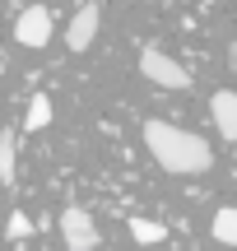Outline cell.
Listing matches in <instances>:
<instances>
[{
    "label": "cell",
    "instance_id": "2",
    "mask_svg": "<svg viewBox=\"0 0 237 251\" xmlns=\"http://www.w3.org/2000/svg\"><path fill=\"white\" fill-rule=\"evenodd\" d=\"M140 75H144L149 84H158V89H191V70H186L177 56L158 51V47H144V51H140Z\"/></svg>",
    "mask_w": 237,
    "mask_h": 251
},
{
    "label": "cell",
    "instance_id": "11",
    "mask_svg": "<svg viewBox=\"0 0 237 251\" xmlns=\"http://www.w3.org/2000/svg\"><path fill=\"white\" fill-rule=\"evenodd\" d=\"M28 233H33V224H28V214H24V209H14V214H9V224H5V237H9V242H24Z\"/></svg>",
    "mask_w": 237,
    "mask_h": 251
},
{
    "label": "cell",
    "instance_id": "8",
    "mask_svg": "<svg viewBox=\"0 0 237 251\" xmlns=\"http://www.w3.org/2000/svg\"><path fill=\"white\" fill-rule=\"evenodd\" d=\"M24 126H28V130H47V126H51V98H47V93H33Z\"/></svg>",
    "mask_w": 237,
    "mask_h": 251
},
{
    "label": "cell",
    "instance_id": "7",
    "mask_svg": "<svg viewBox=\"0 0 237 251\" xmlns=\"http://www.w3.org/2000/svg\"><path fill=\"white\" fill-rule=\"evenodd\" d=\"M210 233H214V242H223V247H237V209H233V205L214 214Z\"/></svg>",
    "mask_w": 237,
    "mask_h": 251
},
{
    "label": "cell",
    "instance_id": "9",
    "mask_svg": "<svg viewBox=\"0 0 237 251\" xmlns=\"http://www.w3.org/2000/svg\"><path fill=\"white\" fill-rule=\"evenodd\" d=\"M14 172H19V158H14V130L0 135V181L14 186Z\"/></svg>",
    "mask_w": 237,
    "mask_h": 251
},
{
    "label": "cell",
    "instance_id": "1",
    "mask_svg": "<svg viewBox=\"0 0 237 251\" xmlns=\"http://www.w3.org/2000/svg\"><path fill=\"white\" fill-rule=\"evenodd\" d=\"M144 144H149L158 168L177 172V177L210 172V163H214V149L205 144V135L182 130V126H172V121H144Z\"/></svg>",
    "mask_w": 237,
    "mask_h": 251
},
{
    "label": "cell",
    "instance_id": "10",
    "mask_svg": "<svg viewBox=\"0 0 237 251\" xmlns=\"http://www.w3.org/2000/svg\"><path fill=\"white\" fill-rule=\"evenodd\" d=\"M130 237H135V242H163L167 228L154 224V219H130Z\"/></svg>",
    "mask_w": 237,
    "mask_h": 251
},
{
    "label": "cell",
    "instance_id": "6",
    "mask_svg": "<svg viewBox=\"0 0 237 251\" xmlns=\"http://www.w3.org/2000/svg\"><path fill=\"white\" fill-rule=\"evenodd\" d=\"M210 117H214V130L223 140H237V89H219L210 98Z\"/></svg>",
    "mask_w": 237,
    "mask_h": 251
},
{
    "label": "cell",
    "instance_id": "5",
    "mask_svg": "<svg viewBox=\"0 0 237 251\" xmlns=\"http://www.w3.org/2000/svg\"><path fill=\"white\" fill-rule=\"evenodd\" d=\"M98 28H102V9L98 5H79L74 19L65 24V47H70V51H89L93 37H98Z\"/></svg>",
    "mask_w": 237,
    "mask_h": 251
},
{
    "label": "cell",
    "instance_id": "3",
    "mask_svg": "<svg viewBox=\"0 0 237 251\" xmlns=\"http://www.w3.org/2000/svg\"><path fill=\"white\" fill-rule=\"evenodd\" d=\"M14 42L28 47V51H42L51 42V9L47 5H28L24 14L14 19Z\"/></svg>",
    "mask_w": 237,
    "mask_h": 251
},
{
    "label": "cell",
    "instance_id": "4",
    "mask_svg": "<svg viewBox=\"0 0 237 251\" xmlns=\"http://www.w3.org/2000/svg\"><path fill=\"white\" fill-rule=\"evenodd\" d=\"M61 237H65L70 251H93V247L102 242L98 228H93V219H89V209H79V205H70L61 214Z\"/></svg>",
    "mask_w": 237,
    "mask_h": 251
}]
</instances>
